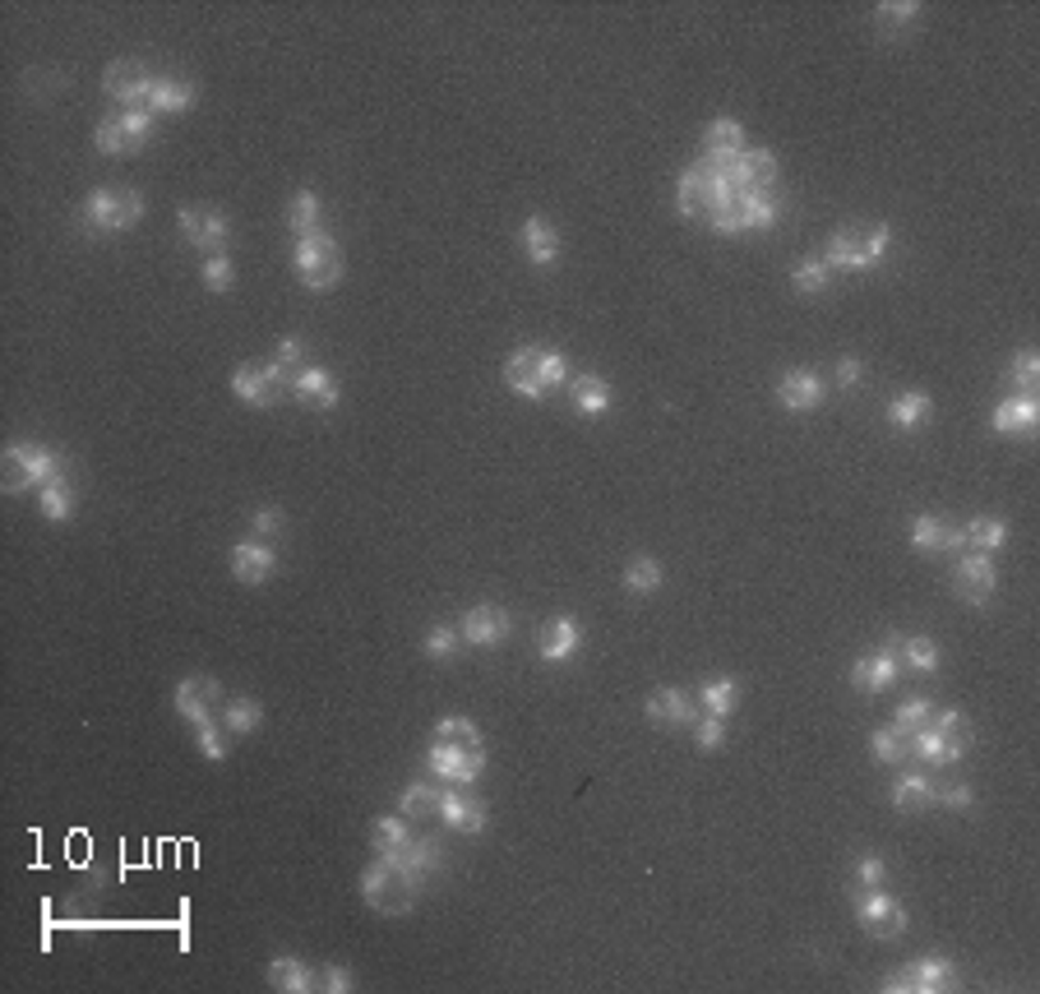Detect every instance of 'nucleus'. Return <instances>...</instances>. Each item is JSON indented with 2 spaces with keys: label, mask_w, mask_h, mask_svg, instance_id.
Segmentation results:
<instances>
[{
  "label": "nucleus",
  "mask_w": 1040,
  "mask_h": 994,
  "mask_svg": "<svg viewBox=\"0 0 1040 994\" xmlns=\"http://www.w3.org/2000/svg\"><path fill=\"white\" fill-rule=\"evenodd\" d=\"M504 384L523 398H546V388L569 384V366L551 347H518V352L504 361Z\"/></svg>",
  "instance_id": "obj_1"
},
{
  "label": "nucleus",
  "mask_w": 1040,
  "mask_h": 994,
  "mask_svg": "<svg viewBox=\"0 0 1040 994\" xmlns=\"http://www.w3.org/2000/svg\"><path fill=\"white\" fill-rule=\"evenodd\" d=\"M144 218V194L140 190H130V185H103V190H93L88 200L80 204V223L84 231H93V237H107V231H125Z\"/></svg>",
  "instance_id": "obj_2"
},
{
  "label": "nucleus",
  "mask_w": 1040,
  "mask_h": 994,
  "mask_svg": "<svg viewBox=\"0 0 1040 994\" xmlns=\"http://www.w3.org/2000/svg\"><path fill=\"white\" fill-rule=\"evenodd\" d=\"M361 898L375 907V911H384V915H403V911L417 907L421 879H411L407 870L388 865V861H375V865L361 874Z\"/></svg>",
  "instance_id": "obj_3"
},
{
  "label": "nucleus",
  "mask_w": 1040,
  "mask_h": 994,
  "mask_svg": "<svg viewBox=\"0 0 1040 994\" xmlns=\"http://www.w3.org/2000/svg\"><path fill=\"white\" fill-rule=\"evenodd\" d=\"M56 477H65L61 454L43 450V444H28V440L5 444V491H10V495L33 491V486H47V481H56Z\"/></svg>",
  "instance_id": "obj_4"
},
{
  "label": "nucleus",
  "mask_w": 1040,
  "mask_h": 994,
  "mask_svg": "<svg viewBox=\"0 0 1040 994\" xmlns=\"http://www.w3.org/2000/svg\"><path fill=\"white\" fill-rule=\"evenodd\" d=\"M888 227H837L828 237V264L833 268H847V273H860V268H874L883 255H888Z\"/></svg>",
  "instance_id": "obj_5"
},
{
  "label": "nucleus",
  "mask_w": 1040,
  "mask_h": 994,
  "mask_svg": "<svg viewBox=\"0 0 1040 994\" xmlns=\"http://www.w3.org/2000/svg\"><path fill=\"white\" fill-rule=\"evenodd\" d=\"M291 264H297L301 283H306L310 291H328L333 283L343 278V250L333 245L328 231H310V237H297Z\"/></svg>",
  "instance_id": "obj_6"
},
{
  "label": "nucleus",
  "mask_w": 1040,
  "mask_h": 994,
  "mask_svg": "<svg viewBox=\"0 0 1040 994\" xmlns=\"http://www.w3.org/2000/svg\"><path fill=\"white\" fill-rule=\"evenodd\" d=\"M148 140H153V111H116L93 130V144L107 158H125V153L144 148Z\"/></svg>",
  "instance_id": "obj_7"
},
{
  "label": "nucleus",
  "mask_w": 1040,
  "mask_h": 994,
  "mask_svg": "<svg viewBox=\"0 0 1040 994\" xmlns=\"http://www.w3.org/2000/svg\"><path fill=\"white\" fill-rule=\"evenodd\" d=\"M957 985V967L948 958H916L907 962L901 971H893L888 981H883V990H911V994H944Z\"/></svg>",
  "instance_id": "obj_8"
},
{
  "label": "nucleus",
  "mask_w": 1040,
  "mask_h": 994,
  "mask_svg": "<svg viewBox=\"0 0 1040 994\" xmlns=\"http://www.w3.org/2000/svg\"><path fill=\"white\" fill-rule=\"evenodd\" d=\"M426 768L444 777L449 787H473L477 777L486 773V754L481 750H463V745H449V740H435L426 754Z\"/></svg>",
  "instance_id": "obj_9"
},
{
  "label": "nucleus",
  "mask_w": 1040,
  "mask_h": 994,
  "mask_svg": "<svg viewBox=\"0 0 1040 994\" xmlns=\"http://www.w3.org/2000/svg\"><path fill=\"white\" fill-rule=\"evenodd\" d=\"M967 740H971V731H944V727L925 722L920 731L907 735V758H925L934 768H948L967 754Z\"/></svg>",
  "instance_id": "obj_10"
},
{
  "label": "nucleus",
  "mask_w": 1040,
  "mask_h": 994,
  "mask_svg": "<svg viewBox=\"0 0 1040 994\" xmlns=\"http://www.w3.org/2000/svg\"><path fill=\"white\" fill-rule=\"evenodd\" d=\"M856 921L865 925V934H874V939H897V934L907 930V907L888 898V893L870 888L856 898Z\"/></svg>",
  "instance_id": "obj_11"
},
{
  "label": "nucleus",
  "mask_w": 1040,
  "mask_h": 994,
  "mask_svg": "<svg viewBox=\"0 0 1040 994\" xmlns=\"http://www.w3.org/2000/svg\"><path fill=\"white\" fill-rule=\"evenodd\" d=\"M103 88H107V97H116V103H121V111H148L153 80H148V70H144V65H134V61H116V65H107Z\"/></svg>",
  "instance_id": "obj_12"
},
{
  "label": "nucleus",
  "mask_w": 1040,
  "mask_h": 994,
  "mask_svg": "<svg viewBox=\"0 0 1040 994\" xmlns=\"http://www.w3.org/2000/svg\"><path fill=\"white\" fill-rule=\"evenodd\" d=\"M176 227H181V237L194 250H208V255H223V245L231 237L227 218H223V213H213V208H181V213H176Z\"/></svg>",
  "instance_id": "obj_13"
},
{
  "label": "nucleus",
  "mask_w": 1040,
  "mask_h": 994,
  "mask_svg": "<svg viewBox=\"0 0 1040 994\" xmlns=\"http://www.w3.org/2000/svg\"><path fill=\"white\" fill-rule=\"evenodd\" d=\"M717 208V167L694 163L680 171V213L684 218H708Z\"/></svg>",
  "instance_id": "obj_14"
},
{
  "label": "nucleus",
  "mask_w": 1040,
  "mask_h": 994,
  "mask_svg": "<svg viewBox=\"0 0 1040 994\" xmlns=\"http://www.w3.org/2000/svg\"><path fill=\"white\" fill-rule=\"evenodd\" d=\"M218 698H223V690L213 675H186L181 685H176V712H181L190 727H204V722H213V704H218Z\"/></svg>",
  "instance_id": "obj_15"
},
{
  "label": "nucleus",
  "mask_w": 1040,
  "mask_h": 994,
  "mask_svg": "<svg viewBox=\"0 0 1040 994\" xmlns=\"http://www.w3.org/2000/svg\"><path fill=\"white\" fill-rule=\"evenodd\" d=\"M703 148H708V167L726 171V167H736L740 163V153H744V130L740 121H731V116H717V121L708 125V134H703Z\"/></svg>",
  "instance_id": "obj_16"
},
{
  "label": "nucleus",
  "mask_w": 1040,
  "mask_h": 994,
  "mask_svg": "<svg viewBox=\"0 0 1040 994\" xmlns=\"http://www.w3.org/2000/svg\"><path fill=\"white\" fill-rule=\"evenodd\" d=\"M509 611L504 607H473L463 615V625H458V634L473 643V648H495V643H504L509 638Z\"/></svg>",
  "instance_id": "obj_17"
},
{
  "label": "nucleus",
  "mask_w": 1040,
  "mask_h": 994,
  "mask_svg": "<svg viewBox=\"0 0 1040 994\" xmlns=\"http://www.w3.org/2000/svg\"><path fill=\"white\" fill-rule=\"evenodd\" d=\"M953 592H957L961 601H971V607L990 601V592H994V564H990V555H980V551L961 555L957 578H953Z\"/></svg>",
  "instance_id": "obj_18"
},
{
  "label": "nucleus",
  "mask_w": 1040,
  "mask_h": 994,
  "mask_svg": "<svg viewBox=\"0 0 1040 994\" xmlns=\"http://www.w3.org/2000/svg\"><path fill=\"white\" fill-rule=\"evenodd\" d=\"M883 648L897 657V667H907V671H916V675H934V671H939V643H934V638H920V634L901 638V634H893L888 643H883Z\"/></svg>",
  "instance_id": "obj_19"
},
{
  "label": "nucleus",
  "mask_w": 1040,
  "mask_h": 994,
  "mask_svg": "<svg viewBox=\"0 0 1040 994\" xmlns=\"http://www.w3.org/2000/svg\"><path fill=\"white\" fill-rule=\"evenodd\" d=\"M777 398H781L787 412H814V407L823 403V384H818L814 370H787L781 384H777Z\"/></svg>",
  "instance_id": "obj_20"
},
{
  "label": "nucleus",
  "mask_w": 1040,
  "mask_h": 994,
  "mask_svg": "<svg viewBox=\"0 0 1040 994\" xmlns=\"http://www.w3.org/2000/svg\"><path fill=\"white\" fill-rule=\"evenodd\" d=\"M231 388H237V398L250 407H273L283 398V384L268 375V366H241L237 375H231Z\"/></svg>",
  "instance_id": "obj_21"
},
{
  "label": "nucleus",
  "mask_w": 1040,
  "mask_h": 994,
  "mask_svg": "<svg viewBox=\"0 0 1040 994\" xmlns=\"http://www.w3.org/2000/svg\"><path fill=\"white\" fill-rule=\"evenodd\" d=\"M1040 421V407H1036V394H1013L994 407V431L999 435H1031Z\"/></svg>",
  "instance_id": "obj_22"
},
{
  "label": "nucleus",
  "mask_w": 1040,
  "mask_h": 994,
  "mask_svg": "<svg viewBox=\"0 0 1040 994\" xmlns=\"http://www.w3.org/2000/svg\"><path fill=\"white\" fill-rule=\"evenodd\" d=\"M911 546L916 551H961V546H967V532L953 528V523H944V518L920 514L911 523Z\"/></svg>",
  "instance_id": "obj_23"
},
{
  "label": "nucleus",
  "mask_w": 1040,
  "mask_h": 994,
  "mask_svg": "<svg viewBox=\"0 0 1040 994\" xmlns=\"http://www.w3.org/2000/svg\"><path fill=\"white\" fill-rule=\"evenodd\" d=\"M897 657L883 648V652H870V657H860L856 667H851V685H860L865 694H883L888 685H897Z\"/></svg>",
  "instance_id": "obj_24"
},
{
  "label": "nucleus",
  "mask_w": 1040,
  "mask_h": 994,
  "mask_svg": "<svg viewBox=\"0 0 1040 994\" xmlns=\"http://www.w3.org/2000/svg\"><path fill=\"white\" fill-rule=\"evenodd\" d=\"M578 643H583L578 620L560 615V620H551V625L537 634V652H541V661H569V657L578 652Z\"/></svg>",
  "instance_id": "obj_25"
},
{
  "label": "nucleus",
  "mask_w": 1040,
  "mask_h": 994,
  "mask_svg": "<svg viewBox=\"0 0 1040 994\" xmlns=\"http://www.w3.org/2000/svg\"><path fill=\"white\" fill-rule=\"evenodd\" d=\"M273 570H278V555H273L264 541H241L237 551H231V574L241 583H268Z\"/></svg>",
  "instance_id": "obj_26"
},
{
  "label": "nucleus",
  "mask_w": 1040,
  "mask_h": 994,
  "mask_svg": "<svg viewBox=\"0 0 1040 994\" xmlns=\"http://www.w3.org/2000/svg\"><path fill=\"white\" fill-rule=\"evenodd\" d=\"M647 722H657V727H694L698 717H694L690 694L657 690V694H647Z\"/></svg>",
  "instance_id": "obj_27"
},
{
  "label": "nucleus",
  "mask_w": 1040,
  "mask_h": 994,
  "mask_svg": "<svg viewBox=\"0 0 1040 994\" xmlns=\"http://www.w3.org/2000/svg\"><path fill=\"white\" fill-rule=\"evenodd\" d=\"M523 250H527V260H533L537 268H551L560 260V231L546 218H527L523 223Z\"/></svg>",
  "instance_id": "obj_28"
},
{
  "label": "nucleus",
  "mask_w": 1040,
  "mask_h": 994,
  "mask_svg": "<svg viewBox=\"0 0 1040 994\" xmlns=\"http://www.w3.org/2000/svg\"><path fill=\"white\" fill-rule=\"evenodd\" d=\"M731 171L740 177L744 190H773V181H777V158H773V148H744L740 163H736Z\"/></svg>",
  "instance_id": "obj_29"
},
{
  "label": "nucleus",
  "mask_w": 1040,
  "mask_h": 994,
  "mask_svg": "<svg viewBox=\"0 0 1040 994\" xmlns=\"http://www.w3.org/2000/svg\"><path fill=\"white\" fill-rule=\"evenodd\" d=\"M388 865H398V870L411 874V879L426 884V874L440 870V842H435V837H411L398 855H388Z\"/></svg>",
  "instance_id": "obj_30"
},
{
  "label": "nucleus",
  "mask_w": 1040,
  "mask_h": 994,
  "mask_svg": "<svg viewBox=\"0 0 1040 994\" xmlns=\"http://www.w3.org/2000/svg\"><path fill=\"white\" fill-rule=\"evenodd\" d=\"M569 403H574L583 417H601V412H611V384L597 375H569Z\"/></svg>",
  "instance_id": "obj_31"
},
{
  "label": "nucleus",
  "mask_w": 1040,
  "mask_h": 994,
  "mask_svg": "<svg viewBox=\"0 0 1040 994\" xmlns=\"http://www.w3.org/2000/svg\"><path fill=\"white\" fill-rule=\"evenodd\" d=\"M291 394H297L301 403L310 407H338V384H333V375L324 366H306L297 380H291Z\"/></svg>",
  "instance_id": "obj_32"
},
{
  "label": "nucleus",
  "mask_w": 1040,
  "mask_h": 994,
  "mask_svg": "<svg viewBox=\"0 0 1040 994\" xmlns=\"http://www.w3.org/2000/svg\"><path fill=\"white\" fill-rule=\"evenodd\" d=\"M440 818L449 828H458V833H481L486 828V805H477V801H467V795H454L444 787V795H440V810H435Z\"/></svg>",
  "instance_id": "obj_33"
},
{
  "label": "nucleus",
  "mask_w": 1040,
  "mask_h": 994,
  "mask_svg": "<svg viewBox=\"0 0 1040 994\" xmlns=\"http://www.w3.org/2000/svg\"><path fill=\"white\" fill-rule=\"evenodd\" d=\"M268 985L273 990H283V994H306V990H315V971H310L301 958H273L268 962Z\"/></svg>",
  "instance_id": "obj_34"
},
{
  "label": "nucleus",
  "mask_w": 1040,
  "mask_h": 994,
  "mask_svg": "<svg viewBox=\"0 0 1040 994\" xmlns=\"http://www.w3.org/2000/svg\"><path fill=\"white\" fill-rule=\"evenodd\" d=\"M194 84L186 80H153V93H148V111H167V116H181L194 107Z\"/></svg>",
  "instance_id": "obj_35"
},
{
  "label": "nucleus",
  "mask_w": 1040,
  "mask_h": 994,
  "mask_svg": "<svg viewBox=\"0 0 1040 994\" xmlns=\"http://www.w3.org/2000/svg\"><path fill=\"white\" fill-rule=\"evenodd\" d=\"M407 842H411V828H407V818H403V814H384V818H375V828H370V847H375L380 861L398 855Z\"/></svg>",
  "instance_id": "obj_36"
},
{
  "label": "nucleus",
  "mask_w": 1040,
  "mask_h": 994,
  "mask_svg": "<svg viewBox=\"0 0 1040 994\" xmlns=\"http://www.w3.org/2000/svg\"><path fill=\"white\" fill-rule=\"evenodd\" d=\"M934 782L925 773H901L897 782H893V805L897 810H925V805H934Z\"/></svg>",
  "instance_id": "obj_37"
},
{
  "label": "nucleus",
  "mask_w": 1040,
  "mask_h": 994,
  "mask_svg": "<svg viewBox=\"0 0 1040 994\" xmlns=\"http://www.w3.org/2000/svg\"><path fill=\"white\" fill-rule=\"evenodd\" d=\"M301 370H306V347H301V338H283L278 352H273V361H268V375L278 380L283 388H291V380H297Z\"/></svg>",
  "instance_id": "obj_38"
},
{
  "label": "nucleus",
  "mask_w": 1040,
  "mask_h": 994,
  "mask_svg": "<svg viewBox=\"0 0 1040 994\" xmlns=\"http://www.w3.org/2000/svg\"><path fill=\"white\" fill-rule=\"evenodd\" d=\"M70 510H74V491H70V481H65V477H56V481H47V486H37V514H43V518L61 523V518H70Z\"/></svg>",
  "instance_id": "obj_39"
},
{
  "label": "nucleus",
  "mask_w": 1040,
  "mask_h": 994,
  "mask_svg": "<svg viewBox=\"0 0 1040 994\" xmlns=\"http://www.w3.org/2000/svg\"><path fill=\"white\" fill-rule=\"evenodd\" d=\"M930 417V398L925 394H916V388H907V394H897L893 407H888V421L897 426V431H916L920 421Z\"/></svg>",
  "instance_id": "obj_40"
},
{
  "label": "nucleus",
  "mask_w": 1040,
  "mask_h": 994,
  "mask_svg": "<svg viewBox=\"0 0 1040 994\" xmlns=\"http://www.w3.org/2000/svg\"><path fill=\"white\" fill-rule=\"evenodd\" d=\"M736 698H740V685L731 675H717L703 685V712H713V717H731L736 712Z\"/></svg>",
  "instance_id": "obj_41"
},
{
  "label": "nucleus",
  "mask_w": 1040,
  "mask_h": 994,
  "mask_svg": "<svg viewBox=\"0 0 1040 994\" xmlns=\"http://www.w3.org/2000/svg\"><path fill=\"white\" fill-rule=\"evenodd\" d=\"M287 227L297 231V237H310V231H320V200H315L310 190L291 194V204H287Z\"/></svg>",
  "instance_id": "obj_42"
},
{
  "label": "nucleus",
  "mask_w": 1040,
  "mask_h": 994,
  "mask_svg": "<svg viewBox=\"0 0 1040 994\" xmlns=\"http://www.w3.org/2000/svg\"><path fill=\"white\" fill-rule=\"evenodd\" d=\"M1004 541H1008V523H999V518H976L967 528V546H971V551H980V555L999 551Z\"/></svg>",
  "instance_id": "obj_43"
},
{
  "label": "nucleus",
  "mask_w": 1040,
  "mask_h": 994,
  "mask_svg": "<svg viewBox=\"0 0 1040 994\" xmlns=\"http://www.w3.org/2000/svg\"><path fill=\"white\" fill-rule=\"evenodd\" d=\"M260 722H264V708L254 704V698H231L227 712H223V727H227L231 735H250Z\"/></svg>",
  "instance_id": "obj_44"
},
{
  "label": "nucleus",
  "mask_w": 1040,
  "mask_h": 994,
  "mask_svg": "<svg viewBox=\"0 0 1040 994\" xmlns=\"http://www.w3.org/2000/svg\"><path fill=\"white\" fill-rule=\"evenodd\" d=\"M624 588L630 592H657L661 588V564L653 555H638L624 564Z\"/></svg>",
  "instance_id": "obj_45"
},
{
  "label": "nucleus",
  "mask_w": 1040,
  "mask_h": 994,
  "mask_svg": "<svg viewBox=\"0 0 1040 994\" xmlns=\"http://www.w3.org/2000/svg\"><path fill=\"white\" fill-rule=\"evenodd\" d=\"M440 787H430V782H411L403 795H398V810L411 814V818H421V814H435L440 810Z\"/></svg>",
  "instance_id": "obj_46"
},
{
  "label": "nucleus",
  "mask_w": 1040,
  "mask_h": 994,
  "mask_svg": "<svg viewBox=\"0 0 1040 994\" xmlns=\"http://www.w3.org/2000/svg\"><path fill=\"white\" fill-rule=\"evenodd\" d=\"M435 740H449V745H463V750H481V731H477V722H467V717H440Z\"/></svg>",
  "instance_id": "obj_47"
},
{
  "label": "nucleus",
  "mask_w": 1040,
  "mask_h": 994,
  "mask_svg": "<svg viewBox=\"0 0 1040 994\" xmlns=\"http://www.w3.org/2000/svg\"><path fill=\"white\" fill-rule=\"evenodd\" d=\"M874 758L878 764H901L907 758V731H897V727H888V731H874Z\"/></svg>",
  "instance_id": "obj_48"
},
{
  "label": "nucleus",
  "mask_w": 1040,
  "mask_h": 994,
  "mask_svg": "<svg viewBox=\"0 0 1040 994\" xmlns=\"http://www.w3.org/2000/svg\"><path fill=\"white\" fill-rule=\"evenodd\" d=\"M458 630L454 625H435V630H430L426 634V657L430 661H449V657H458Z\"/></svg>",
  "instance_id": "obj_49"
},
{
  "label": "nucleus",
  "mask_w": 1040,
  "mask_h": 994,
  "mask_svg": "<svg viewBox=\"0 0 1040 994\" xmlns=\"http://www.w3.org/2000/svg\"><path fill=\"white\" fill-rule=\"evenodd\" d=\"M930 717H934V704H930V698H907V704L897 708V722H893V727L911 735V731H920V727H925Z\"/></svg>",
  "instance_id": "obj_50"
},
{
  "label": "nucleus",
  "mask_w": 1040,
  "mask_h": 994,
  "mask_svg": "<svg viewBox=\"0 0 1040 994\" xmlns=\"http://www.w3.org/2000/svg\"><path fill=\"white\" fill-rule=\"evenodd\" d=\"M791 283H796V291H804V297H814V291H823V287H828V264L804 260V264H796Z\"/></svg>",
  "instance_id": "obj_51"
},
{
  "label": "nucleus",
  "mask_w": 1040,
  "mask_h": 994,
  "mask_svg": "<svg viewBox=\"0 0 1040 994\" xmlns=\"http://www.w3.org/2000/svg\"><path fill=\"white\" fill-rule=\"evenodd\" d=\"M1013 384L1023 388V394H1031V388L1040 384V357L1031 352V347H1027V352H1017V357H1013Z\"/></svg>",
  "instance_id": "obj_52"
},
{
  "label": "nucleus",
  "mask_w": 1040,
  "mask_h": 994,
  "mask_svg": "<svg viewBox=\"0 0 1040 994\" xmlns=\"http://www.w3.org/2000/svg\"><path fill=\"white\" fill-rule=\"evenodd\" d=\"M916 14H920V5H916V0H897V5H878V24L888 28V33H901V28H907L911 19H916Z\"/></svg>",
  "instance_id": "obj_53"
},
{
  "label": "nucleus",
  "mask_w": 1040,
  "mask_h": 994,
  "mask_svg": "<svg viewBox=\"0 0 1040 994\" xmlns=\"http://www.w3.org/2000/svg\"><path fill=\"white\" fill-rule=\"evenodd\" d=\"M231 283H237V268H231V260H227V255H213V260L204 264V287H208V291H231Z\"/></svg>",
  "instance_id": "obj_54"
},
{
  "label": "nucleus",
  "mask_w": 1040,
  "mask_h": 994,
  "mask_svg": "<svg viewBox=\"0 0 1040 994\" xmlns=\"http://www.w3.org/2000/svg\"><path fill=\"white\" fill-rule=\"evenodd\" d=\"M694 740H698V750H721V740H726V717H703V722H694Z\"/></svg>",
  "instance_id": "obj_55"
},
{
  "label": "nucleus",
  "mask_w": 1040,
  "mask_h": 994,
  "mask_svg": "<svg viewBox=\"0 0 1040 994\" xmlns=\"http://www.w3.org/2000/svg\"><path fill=\"white\" fill-rule=\"evenodd\" d=\"M194 735H200V750H204V758H227V745H223V727L218 722H204V727H194Z\"/></svg>",
  "instance_id": "obj_56"
},
{
  "label": "nucleus",
  "mask_w": 1040,
  "mask_h": 994,
  "mask_svg": "<svg viewBox=\"0 0 1040 994\" xmlns=\"http://www.w3.org/2000/svg\"><path fill=\"white\" fill-rule=\"evenodd\" d=\"M888 865H883V855H865V861H856V884L860 888H878Z\"/></svg>",
  "instance_id": "obj_57"
},
{
  "label": "nucleus",
  "mask_w": 1040,
  "mask_h": 994,
  "mask_svg": "<svg viewBox=\"0 0 1040 994\" xmlns=\"http://www.w3.org/2000/svg\"><path fill=\"white\" fill-rule=\"evenodd\" d=\"M320 990H328V994H347V990H351V971H347V967H328L324 977H320Z\"/></svg>",
  "instance_id": "obj_58"
},
{
  "label": "nucleus",
  "mask_w": 1040,
  "mask_h": 994,
  "mask_svg": "<svg viewBox=\"0 0 1040 994\" xmlns=\"http://www.w3.org/2000/svg\"><path fill=\"white\" fill-rule=\"evenodd\" d=\"M250 523H254V532H260V537H273L283 528V510H254Z\"/></svg>",
  "instance_id": "obj_59"
},
{
  "label": "nucleus",
  "mask_w": 1040,
  "mask_h": 994,
  "mask_svg": "<svg viewBox=\"0 0 1040 994\" xmlns=\"http://www.w3.org/2000/svg\"><path fill=\"white\" fill-rule=\"evenodd\" d=\"M934 801H944L948 810H971V787H948V791H934Z\"/></svg>",
  "instance_id": "obj_60"
},
{
  "label": "nucleus",
  "mask_w": 1040,
  "mask_h": 994,
  "mask_svg": "<svg viewBox=\"0 0 1040 994\" xmlns=\"http://www.w3.org/2000/svg\"><path fill=\"white\" fill-rule=\"evenodd\" d=\"M865 380V366H860L856 357H841L837 361V384H860Z\"/></svg>",
  "instance_id": "obj_61"
}]
</instances>
